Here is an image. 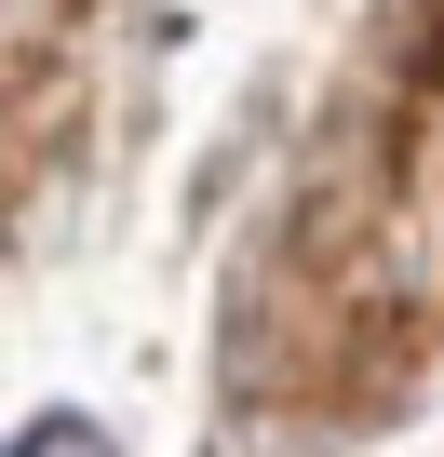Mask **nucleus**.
Masks as SVG:
<instances>
[{
	"label": "nucleus",
	"instance_id": "f03ea898",
	"mask_svg": "<svg viewBox=\"0 0 444 457\" xmlns=\"http://www.w3.org/2000/svg\"><path fill=\"white\" fill-rule=\"evenodd\" d=\"M417 95H444V28H431V54H417Z\"/></svg>",
	"mask_w": 444,
	"mask_h": 457
},
{
	"label": "nucleus",
	"instance_id": "f257e3e1",
	"mask_svg": "<svg viewBox=\"0 0 444 457\" xmlns=\"http://www.w3.org/2000/svg\"><path fill=\"white\" fill-rule=\"evenodd\" d=\"M14 457H108V430H95V417H28Z\"/></svg>",
	"mask_w": 444,
	"mask_h": 457
}]
</instances>
